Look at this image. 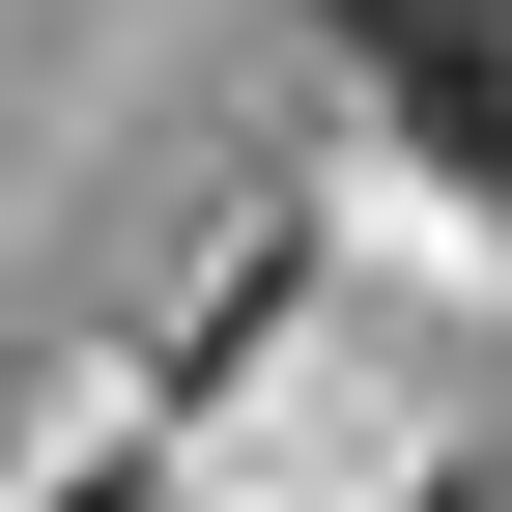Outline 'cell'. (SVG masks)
Instances as JSON below:
<instances>
[{
    "label": "cell",
    "mask_w": 512,
    "mask_h": 512,
    "mask_svg": "<svg viewBox=\"0 0 512 512\" xmlns=\"http://www.w3.org/2000/svg\"><path fill=\"white\" fill-rule=\"evenodd\" d=\"M313 29H342V57H399V29H427V0H313Z\"/></svg>",
    "instance_id": "obj_1"
}]
</instances>
